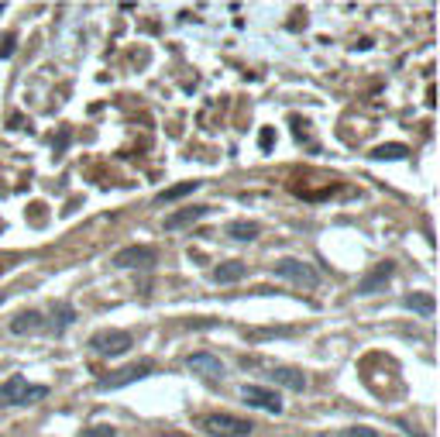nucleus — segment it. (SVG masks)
<instances>
[{
    "instance_id": "1",
    "label": "nucleus",
    "mask_w": 440,
    "mask_h": 437,
    "mask_svg": "<svg viewBox=\"0 0 440 437\" xmlns=\"http://www.w3.org/2000/svg\"><path fill=\"white\" fill-rule=\"evenodd\" d=\"M203 431H210L213 437H248L255 431V423L245 417H237V413H207L203 417Z\"/></svg>"
},
{
    "instance_id": "2",
    "label": "nucleus",
    "mask_w": 440,
    "mask_h": 437,
    "mask_svg": "<svg viewBox=\"0 0 440 437\" xmlns=\"http://www.w3.org/2000/svg\"><path fill=\"white\" fill-rule=\"evenodd\" d=\"M90 348H93L96 355L117 358V355H124V351H131L134 341H131V334L121 331V327H103V331H96L93 338H90Z\"/></svg>"
},
{
    "instance_id": "3",
    "label": "nucleus",
    "mask_w": 440,
    "mask_h": 437,
    "mask_svg": "<svg viewBox=\"0 0 440 437\" xmlns=\"http://www.w3.org/2000/svg\"><path fill=\"white\" fill-rule=\"evenodd\" d=\"M272 276L289 279V282L307 286V289H317V282H320V276H317V272H313L303 259H279V262H272Z\"/></svg>"
},
{
    "instance_id": "4",
    "label": "nucleus",
    "mask_w": 440,
    "mask_h": 437,
    "mask_svg": "<svg viewBox=\"0 0 440 437\" xmlns=\"http://www.w3.org/2000/svg\"><path fill=\"white\" fill-rule=\"evenodd\" d=\"M155 262H158V252H155L152 245H128V248H121L114 259H111V265L114 269H152Z\"/></svg>"
},
{
    "instance_id": "5",
    "label": "nucleus",
    "mask_w": 440,
    "mask_h": 437,
    "mask_svg": "<svg viewBox=\"0 0 440 437\" xmlns=\"http://www.w3.org/2000/svg\"><path fill=\"white\" fill-rule=\"evenodd\" d=\"M152 372H155V365L145 358V361H134V365H124V369L111 372V379H103V382H100V389H121V386H131V382L152 376Z\"/></svg>"
},
{
    "instance_id": "6",
    "label": "nucleus",
    "mask_w": 440,
    "mask_h": 437,
    "mask_svg": "<svg viewBox=\"0 0 440 437\" xmlns=\"http://www.w3.org/2000/svg\"><path fill=\"white\" fill-rule=\"evenodd\" d=\"M241 399H245L248 406L268 410V413H282V399H279V393H272V389H265V386H245V389H241Z\"/></svg>"
},
{
    "instance_id": "7",
    "label": "nucleus",
    "mask_w": 440,
    "mask_h": 437,
    "mask_svg": "<svg viewBox=\"0 0 440 437\" xmlns=\"http://www.w3.org/2000/svg\"><path fill=\"white\" fill-rule=\"evenodd\" d=\"M186 369L193 376H203V379H224V361L210 351H196V355L186 358Z\"/></svg>"
},
{
    "instance_id": "8",
    "label": "nucleus",
    "mask_w": 440,
    "mask_h": 437,
    "mask_svg": "<svg viewBox=\"0 0 440 437\" xmlns=\"http://www.w3.org/2000/svg\"><path fill=\"white\" fill-rule=\"evenodd\" d=\"M268 379H272L275 386L289 389V393H303V389H307V376H303L300 369H289V365H275V369L268 372Z\"/></svg>"
},
{
    "instance_id": "9",
    "label": "nucleus",
    "mask_w": 440,
    "mask_h": 437,
    "mask_svg": "<svg viewBox=\"0 0 440 437\" xmlns=\"http://www.w3.org/2000/svg\"><path fill=\"white\" fill-rule=\"evenodd\" d=\"M210 210H213V207H203V203H196V207H183V210H175V214H169V217H165V231L190 227V224H196V220L207 217Z\"/></svg>"
},
{
    "instance_id": "10",
    "label": "nucleus",
    "mask_w": 440,
    "mask_h": 437,
    "mask_svg": "<svg viewBox=\"0 0 440 437\" xmlns=\"http://www.w3.org/2000/svg\"><path fill=\"white\" fill-rule=\"evenodd\" d=\"M24 393H28V379L24 376H11L7 382H0V410H7V406H21Z\"/></svg>"
},
{
    "instance_id": "11",
    "label": "nucleus",
    "mask_w": 440,
    "mask_h": 437,
    "mask_svg": "<svg viewBox=\"0 0 440 437\" xmlns=\"http://www.w3.org/2000/svg\"><path fill=\"white\" fill-rule=\"evenodd\" d=\"M389 279H392V262H382V265H375V269H372V272L358 282V293H362V297H372V293H379V289H382Z\"/></svg>"
},
{
    "instance_id": "12",
    "label": "nucleus",
    "mask_w": 440,
    "mask_h": 437,
    "mask_svg": "<svg viewBox=\"0 0 440 437\" xmlns=\"http://www.w3.org/2000/svg\"><path fill=\"white\" fill-rule=\"evenodd\" d=\"M245 276H248V265L237 262V259L220 262V265L213 269V282H220V286H227V282H241Z\"/></svg>"
},
{
    "instance_id": "13",
    "label": "nucleus",
    "mask_w": 440,
    "mask_h": 437,
    "mask_svg": "<svg viewBox=\"0 0 440 437\" xmlns=\"http://www.w3.org/2000/svg\"><path fill=\"white\" fill-rule=\"evenodd\" d=\"M41 327H45V320H41L39 310H24V314H18V317L11 320V331L14 334H39Z\"/></svg>"
},
{
    "instance_id": "14",
    "label": "nucleus",
    "mask_w": 440,
    "mask_h": 437,
    "mask_svg": "<svg viewBox=\"0 0 440 437\" xmlns=\"http://www.w3.org/2000/svg\"><path fill=\"white\" fill-rule=\"evenodd\" d=\"M203 182H196V179H186V182H175V186H169V190H162L158 197H155V203H173V200H183L190 197V193H196Z\"/></svg>"
},
{
    "instance_id": "15",
    "label": "nucleus",
    "mask_w": 440,
    "mask_h": 437,
    "mask_svg": "<svg viewBox=\"0 0 440 437\" xmlns=\"http://www.w3.org/2000/svg\"><path fill=\"white\" fill-rule=\"evenodd\" d=\"M258 235H262V227L255 220H230L227 224V238L234 241H255Z\"/></svg>"
},
{
    "instance_id": "16",
    "label": "nucleus",
    "mask_w": 440,
    "mask_h": 437,
    "mask_svg": "<svg viewBox=\"0 0 440 437\" xmlns=\"http://www.w3.org/2000/svg\"><path fill=\"white\" fill-rule=\"evenodd\" d=\"M402 303H406V310H413V314H420V317H430V314H434V307H437L430 293H409Z\"/></svg>"
},
{
    "instance_id": "17",
    "label": "nucleus",
    "mask_w": 440,
    "mask_h": 437,
    "mask_svg": "<svg viewBox=\"0 0 440 437\" xmlns=\"http://www.w3.org/2000/svg\"><path fill=\"white\" fill-rule=\"evenodd\" d=\"M409 155V148L406 145H399V141H392V145H379L375 152H372V159H379V162H399Z\"/></svg>"
},
{
    "instance_id": "18",
    "label": "nucleus",
    "mask_w": 440,
    "mask_h": 437,
    "mask_svg": "<svg viewBox=\"0 0 440 437\" xmlns=\"http://www.w3.org/2000/svg\"><path fill=\"white\" fill-rule=\"evenodd\" d=\"M52 317L58 320V324H56V331H62V327H69V324L76 320V310H73L69 303H52Z\"/></svg>"
},
{
    "instance_id": "19",
    "label": "nucleus",
    "mask_w": 440,
    "mask_h": 437,
    "mask_svg": "<svg viewBox=\"0 0 440 437\" xmlns=\"http://www.w3.org/2000/svg\"><path fill=\"white\" fill-rule=\"evenodd\" d=\"M79 437H117V431L111 427V423H93V427L79 431Z\"/></svg>"
},
{
    "instance_id": "20",
    "label": "nucleus",
    "mask_w": 440,
    "mask_h": 437,
    "mask_svg": "<svg viewBox=\"0 0 440 437\" xmlns=\"http://www.w3.org/2000/svg\"><path fill=\"white\" fill-rule=\"evenodd\" d=\"M48 396V389L45 386H28V393H24V399H21V406H31V403H39V399Z\"/></svg>"
},
{
    "instance_id": "21",
    "label": "nucleus",
    "mask_w": 440,
    "mask_h": 437,
    "mask_svg": "<svg viewBox=\"0 0 440 437\" xmlns=\"http://www.w3.org/2000/svg\"><path fill=\"white\" fill-rule=\"evenodd\" d=\"M14 45H18V38H14V35H4V45H0V59H11V56H14Z\"/></svg>"
},
{
    "instance_id": "22",
    "label": "nucleus",
    "mask_w": 440,
    "mask_h": 437,
    "mask_svg": "<svg viewBox=\"0 0 440 437\" xmlns=\"http://www.w3.org/2000/svg\"><path fill=\"white\" fill-rule=\"evenodd\" d=\"M344 437H379V431H372V427H351V431H344Z\"/></svg>"
},
{
    "instance_id": "23",
    "label": "nucleus",
    "mask_w": 440,
    "mask_h": 437,
    "mask_svg": "<svg viewBox=\"0 0 440 437\" xmlns=\"http://www.w3.org/2000/svg\"><path fill=\"white\" fill-rule=\"evenodd\" d=\"M272 141H275L272 128H262V135H258V145H262V152H268V148H272Z\"/></svg>"
},
{
    "instance_id": "24",
    "label": "nucleus",
    "mask_w": 440,
    "mask_h": 437,
    "mask_svg": "<svg viewBox=\"0 0 440 437\" xmlns=\"http://www.w3.org/2000/svg\"><path fill=\"white\" fill-rule=\"evenodd\" d=\"M158 437H186V434H179V431H158Z\"/></svg>"
}]
</instances>
